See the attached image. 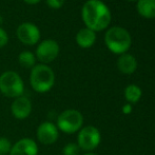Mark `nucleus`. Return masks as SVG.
<instances>
[{
  "mask_svg": "<svg viewBox=\"0 0 155 155\" xmlns=\"http://www.w3.org/2000/svg\"><path fill=\"white\" fill-rule=\"evenodd\" d=\"M140 88L136 84H129L126 89H124V97H126L127 101L130 104H136L141 97Z\"/></svg>",
  "mask_w": 155,
  "mask_h": 155,
  "instance_id": "obj_15",
  "label": "nucleus"
},
{
  "mask_svg": "<svg viewBox=\"0 0 155 155\" xmlns=\"http://www.w3.org/2000/svg\"><path fill=\"white\" fill-rule=\"evenodd\" d=\"M59 51L60 48L57 41L54 39H45L38 45L35 56L41 63L48 64L57 58Z\"/></svg>",
  "mask_w": 155,
  "mask_h": 155,
  "instance_id": "obj_7",
  "label": "nucleus"
},
{
  "mask_svg": "<svg viewBox=\"0 0 155 155\" xmlns=\"http://www.w3.org/2000/svg\"><path fill=\"white\" fill-rule=\"evenodd\" d=\"M48 6L51 8H54V10H58L63 5L64 3V0H45Z\"/></svg>",
  "mask_w": 155,
  "mask_h": 155,
  "instance_id": "obj_19",
  "label": "nucleus"
},
{
  "mask_svg": "<svg viewBox=\"0 0 155 155\" xmlns=\"http://www.w3.org/2000/svg\"><path fill=\"white\" fill-rule=\"evenodd\" d=\"M117 68L124 74H132L137 69V61L135 57L130 54H121L117 60Z\"/></svg>",
  "mask_w": 155,
  "mask_h": 155,
  "instance_id": "obj_12",
  "label": "nucleus"
},
{
  "mask_svg": "<svg viewBox=\"0 0 155 155\" xmlns=\"http://www.w3.org/2000/svg\"><path fill=\"white\" fill-rule=\"evenodd\" d=\"M12 143L8 138L4 136L0 137V155H8L12 149Z\"/></svg>",
  "mask_w": 155,
  "mask_h": 155,
  "instance_id": "obj_17",
  "label": "nucleus"
},
{
  "mask_svg": "<svg viewBox=\"0 0 155 155\" xmlns=\"http://www.w3.org/2000/svg\"><path fill=\"white\" fill-rule=\"evenodd\" d=\"M80 148L78 147L77 143H70L63 147L62 149V155H79Z\"/></svg>",
  "mask_w": 155,
  "mask_h": 155,
  "instance_id": "obj_18",
  "label": "nucleus"
},
{
  "mask_svg": "<svg viewBox=\"0 0 155 155\" xmlns=\"http://www.w3.org/2000/svg\"><path fill=\"white\" fill-rule=\"evenodd\" d=\"M36 141L29 137H23L12 146L10 155H38Z\"/></svg>",
  "mask_w": 155,
  "mask_h": 155,
  "instance_id": "obj_11",
  "label": "nucleus"
},
{
  "mask_svg": "<svg viewBox=\"0 0 155 155\" xmlns=\"http://www.w3.org/2000/svg\"><path fill=\"white\" fill-rule=\"evenodd\" d=\"M84 155H97V154H95V153H91V152H88V153H86V154H84Z\"/></svg>",
  "mask_w": 155,
  "mask_h": 155,
  "instance_id": "obj_23",
  "label": "nucleus"
},
{
  "mask_svg": "<svg viewBox=\"0 0 155 155\" xmlns=\"http://www.w3.org/2000/svg\"><path fill=\"white\" fill-rule=\"evenodd\" d=\"M104 42L108 49L114 54H124L132 45L131 35L126 29L113 27L104 35Z\"/></svg>",
  "mask_w": 155,
  "mask_h": 155,
  "instance_id": "obj_3",
  "label": "nucleus"
},
{
  "mask_svg": "<svg viewBox=\"0 0 155 155\" xmlns=\"http://www.w3.org/2000/svg\"><path fill=\"white\" fill-rule=\"evenodd\" d=\"M18 62L25 69H32L36 64V56L31 51H22L18 56Z\"/></svg>",
  "mask_w": 155,
  "mask_h": 155,
  "instance_id": "obj_16",
  "label": "nucleus"
},
{
  "mask_svg": "<svg viewBox=\"0 0 155 155\" xmlns=\"http://www.w3.org/2000/svg\"><path fill=\"white\" fill-rule=\"evenodd\" d=\"M81 17L88 29L97 32L110 25L111 12L100 0H88L81 8Z\"/></svg>",
  "mask_w": 155,
  "mask_h": 155,
  "instance_id": "obj_1",
  "label": "nucleus"
},
{
  "mask_svg": "<svg viewBox=\"0 0 155 155\" xmlns=\"http://www.w3.org/2000/svg\"><path fill=\"white\" fill-rule=\"evenodd\" d=\"M0 92L8 98H17L25 93L22 78L15 71H5L0 75Z\"/></svg>",
  "mask_w": 155,
  "mask_h": 155,
  "instance_id": "obj_4",
  "label": "nucleus"
},
{
  "mask_svg": "<svg viewBox=\"0 0 155 155\" xmlns=\"http://www.w3.org/2000/svg\"><path fill=\"white\" fill-rule=\"evenodd\" d=\"M129 1H136V0H129Z\"/></svg>",
  "mask_w": 155,
  "mask_h": 155,
  "instance_id": "obj_24",
  "label": "nucleus"
},
{
  "mask_svg": "<svg viewBox=\"0 0 155 155\" xmlns=\"http://www.w3.org/2000/svg\"><path fill=\"white\" fill-rule=\"evenodd\" d=\"M95 40L96 33L88 29V28H84V29L79 30L76 34V42L80 48H84V49H88V48L92 47Z\"/></svg>",
  "mask_w": 155,
  "mask_h": 155,
  "instance_id": "obj_13",
  "label": "nucleus"
},
{
  "mask_svg": "<svg viewBox=\"0 0 155 155\" xmlns=\"http://www.w3.org/2000/svg\"><path fill=\"white\" fill-rule=\"evenodd\" d=\"M33 110L32 101L29 97L22 95L15 98L11 104V112L12 115L18 120H23L31 115Z\"/></svg>",
  "mask_w": 155,
  "mask_h": 155,
  "instance_id": "obj_10",
  "label": "nucleus"
},
{
  "mask_svg": "<svg viewBox=\"0 0 155 155\" xmlns=\"http://www.w3.org/2000/svg\"><path fill=\"white\" fill-rule=\"evenodd\" d=\"M30 82L33 90L37 93H47L54 87L55 74L47 64H35L31 70Z\"/></svg>",
  "mask_w": 155,
  "mask_h": 155,
  "instance_id": "obj_2",
  "label": "nucleus"
},
{
  "mask_svg": "<svg viewBox=\"0 0 155 155\" xmlns=\"http://www.w3.org/2000/svg\"><path fill=\"white\" fill-rule=\"evenodd\" d=\"M36 136L42 145L50 146L57 141L59 137V130L55 124L51 121H43L37 128Z\"/></svg>",
  "mask_w": 155,
  "mask_h": 155,
  "instance_id": "obj_9",
  "label": "nucleus"
},
{
  "mask_svg": "<svg viewBox=\"0 0 155 155\" xmlns=\"http://www.w3.org/2000/svg\"><path fill=\"white\" fill-rule=\"evenodd\" d=\"M8 42V35L4 29L0 27V48H3Z\"/></svg>",
  "mask_w": 155,
  "mask_h": 155,
  "instance_id": "obj_20",
  "label": "nucleus"
},
{
  "mask_svg": "<svg viewBox=\"0 0 155 155\" xmlns=\"http://www.w3.org/2000/svg\"><path fill=\"white\" fill-rule=\"evenodd\" d=\"M23 1L28 4H36V3H38V2H40L41 0H23Z\"/></svg>",
  "mask_w": 155,
  "mask_h": 155,
  "instance_id": "obj_22",
  "label": "nucleus"
},
{
  "mask_svg": "<svg viewBox=\"0 0 155 155\" xmlns=\"http://www.w3.org/2000/svg\"><path fill=\"white\" fill-rule=\"evenodd\" d=\"M82 124H84V116L81 113L75 109H68L59 114L56 127L63 133L73 134L82 128Z\"/></svg>",
  "mask_w": 155,
  "mask_h": 155,
  "instance_id": "obj_5",
  "label": "nucleus"
},
{
  "mask_svg": "<svg viewBox=\"0 0 155 155\" xmlns=\"http://www.w3.org/2000/svg\"><path fill=\"white\" fill-rule=\"evenodd\" d=\"M123 111H124V113H126V114H129V113L132 111V107H131V104H126V106H124Z\"/></svg>",
  "mask_w": 155,
  "mask_h": 155,
  "instance_id": "obj_21",
  "label": "nucleus"
},
{
  "mask_svg": "<svg viewBox=\"0 0 155 155\" xmlns=\"http://www.w3.org/2000/svg\"><path fill=\"white\" fill-rule=\"evenodd\" d=\"M137 12L145 18H155V0H137Z\"/></svg>",
  "mask_w": 155,
  "mask_h": 155,
  "instance_id": "obj_14",
  "label": "nucleus"
},
{
  "mask_svg": "<svg viewBox=\"0 0 155 155\" xmlns=\"http://www.w3.org/2000/svg\"><path fill=\"white\" fill-rule=\"evenodd\" d=\"M101 141V134L94 126H87L78 131L77 145L80 150L90 152L96 149Z\"/></svg>",
  "mask_w": 155,
  "mask_h": 155,
  "instance_id": "obj_6",
  "label": "nucleus"
},
{
  "mask_svg": "<svg viewBox=\"0 0 155 155\" xmlns=\"http://www.w3.org/2000/svg\"><path fill=\"white\" fill-rule=\"evenodd\" d=\"M16 35L22 43L27 45H34L40 40V30L32 22H22L17 28Z\"/></svg>",
  "mask_w": 155,
  "mask_h": 155,
  "instance_id": "obj_8",
  "label": "nucleus"
}]
</instances>
